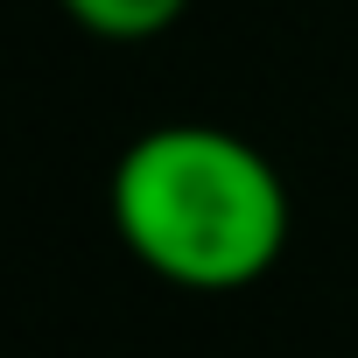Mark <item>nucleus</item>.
I'll list each match as a JSON object with an SVG mask.
<instances>
[{
	"label": "nucleus",
	"mask_w": 358,
	"mask_h": 358,
	"mask_svg": "<svg viewBox=\"0 0 358 358\" xmlns=\"http://www.w3.org/2000/svg\"><path fill=\"white\" fill-rule=\"evenodd\" d=\"M113 225L148 274L190 295H232L281 260L288 190L246 134L176 120L113 162Z\"/></svg>",
	"instance_id": "f257e3e1"
},
{
	"label": "nucleus",
	"mask_w": 358,
	"mask_h": 358,
	"mask_svg": "<svg viewBox=\"0 0 358 358\" xmlns=\"http://www.w3.org/2000/svg\"><path fill=\"white\" fill-rule=\"evenodd\" d=\"M57 8L99 43H155L190 15V0H57Z\"/></svg>",
	"instance_id": "f03ea898"
}]
</instances>
